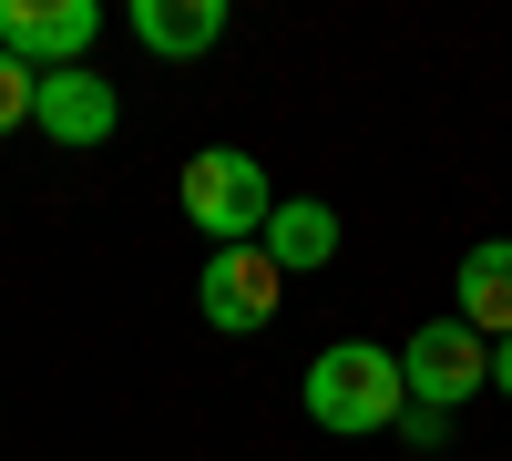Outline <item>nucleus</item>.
Instances as JSON below:
<instances>
[{
    "instance_id": "1",
    "label": "nucleus",
    "mask_w": 512,
    "mask_h": 461,
    "mask_svg": "<svg viewBox=\"0 0 512 461\" xmlns=\"http://www.w3.org/2000/svg\"><path fill=\"white\" fill-rule=\"evenodd\" d=\"M410 410L400 390V349H369V339H338L308 359V421L338 431V441H359V431H390Z\"/></svg>"
},
{
    "instance_id": "2",
    "label": "nucleus",
    "mask_w": 512,
    "mask_h": 461,
    "mask_svg": "<svg viewBox=\"0 0 512 461\" xmlns=\"http://www.w3.org/2000/svg\"><path fill=\"white\" fill-rule=\"evenodd\" d=\"M185 216L216 236V246H256L277 216V185H267V164H256L246 144H205L185 164Z\"/></svg>"
},
{
    "instance_id": "3",
    "label": "nucleus",
    "mask_w": 512,
    "mask_h": 461,
    "mask_svg": "<svg viewBox=\"0 0 512 461\" xmlns=\"http://www.w3.org/2000/svg\"><path fill=\"white\" fill-rule=\"evenodd\" d=\"M400 390H410L420 410H461V400H482V390H492V339H472L461 318L410 328V349H400Z\"/></svg>"
},
{
    "instance_id": "4",
    "label": "nucleus",
    "mask_w": 512,
    "mask_h": 461,
    "mask_svg": "<svg viewBox=\"0 0 512 461\" xmlns=\"http://www.w3.org/2000/svg\"><path fill=\"white\" fill-rule=\"evenodd\" d=\"M93 31H103V0H0V52L21 72L93 62Z\"/></svg>"
},
{
    "instance_id": "5",
    "label": "nucleus",
    "mask_w": 512,
    "mask_h": 461,
    "mask_svg": "<svg viewBox=\"0 0 512 461\" xmlns=\"http://www.w3.org/2000/svg\"><path fill=\"white\" fill-rule=\"evenodd\" d=\"M277 298H287V277L267 267V246H216L205 257V277H195V308H205V328H267L277 318Z\"/></svg>"
},
{
    "instance_id": "6",
    "label": "nucleus",
    "mask_w": 512,
    "mask_h": 461,
    "mask_svg": "<svg viewBox=\"0 0 512 461\" xmlns=\"http://www.w3.org/2000/svg\"><path fill=\"white\" fill-rule=\"evenodd\" d=\"M31 123L52 144H113V123H123V103H113V82L93 72V62H72V72H31Z\"/></svg>"
},
{
    "instance_id": "7",
    "label": "nucleus",
    "mask_w": 512,
    "mask_h": 461,
    "mask_svg": "<svg viewBox=\"0 0 512 461\" xmlns=\"http://www.w3.org/2000/svg\"><path fill=\"white\" fill-rule=\"evenodd\" d=\"M256 246H267L277 277H308V267L338 257V205H328V195H277V216H267Z\"/></svg>"
},
{
    "instance_id": "8",
    "label": "nucleus",
    "mask_w": 512,
    "mask_h": 461,
    "mask_svg": "<svg viewBox=\"0 0 512 461\" xmlns=\"http://www.w3.org/2000/svg\"><path fill=\"white\" fill-rule=\"evenodd\" d=\"M134 41L164 62H195L226 41V0H134Z\"/></svg>"
},
{
    "instance_id": "9",
    "label": "nucleus",
    "mask_w": 512,
    "mask_h": 461,
    "mask_svg": "<svg viewBox=\"0 0 512 461\" xmlns=\"http://www.w3.org/2000/svg\"><path fill=\"white\" fill-rule=\"evenodd\" d=\"M472 339H512V236H492V246H472L461 257V308H451Z\"/></svg>"
},
{
    "instance_id": "10",
    "label": "nucleus",
    "mask_w": 512,
    "mask_h": 461,
    "mask_svg": "<svg viewBox=\"0 0 512 461\" xmlns=\"http://www.w3.org/2000/svg\"><path fill=\"white\" fill-rule=\"evenodd\" d=\"M11 123H31V72L0 52V134H11Z\"/></svg>"
},
{
    "instance_id": "11",
    "label": "nucleus",
    "mask_w": 512,
    "mask_h": 461,
    "mask_svg": "<svg viewBox=\"0 0 512 461\" xmlns=\"http://www.w3.org/2000/svg\"><path fill=\"white\" fill-rule=\"evenodd\" d=\"M492 390L512 400V339H492Z\"/></svg>"
}]
</instances>
